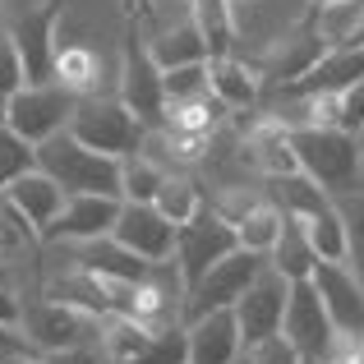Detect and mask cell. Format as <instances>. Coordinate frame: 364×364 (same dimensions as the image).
<instances>
[{"mask_svg":"<svg viewBox=\"0 0 364 364\" xmlns=\"http://www.w3.org/2000/svg\"><path fill=\"white\" fill-rule=\"evenodd\" d=\"M37 166H42L65 194H116V198H124L120 194L124 157L88 148V143L74 139L70 129H60L46 143H37Z\"/></svg>","mask_w":364,"mask_h":364,"instance_id":"cell-1","label":"cell"},{"mask_svg":"<svg viewBox=\"0 0 364 364\" xmlns=\"http://www.w3.org/2000/svg\"><path fill=\"white\" fill-rule=\"evenodd\" d=\"M291 143L300 152V171L309 180H318L332 198L364 185L360 134L337 129V124H300V129H291Z\"/></svg>","mask_w":364,"mask_h":364,"instance_id":"cell-2","label":"cell"},{"mask_svg":"<svg viewBox=\"0 0 364 364\" xmlns=\"http://www.w3.org/2000/svg\"><path fill=\"white\" fill-rule=\"evenodd\" d=\"M143 124L148 120L134 107H124L120 97H79L70 134L97 152H111V157H134V152H143V139H148Z\"/></svg>","mask_w":364,"mask_h":364,"instance_id":"cell-3","label":"cell"},{"mask_svg":"<svg viewBox=\"0 0 364 364\" xmlns=\"http://www.w3.org/2000/svg\"><path fill=\"white\" fill-rule=\"evenodd\" d=\"M231 249H240L235 222L213 203V208H203L194 222L180 226V235H176V254H171V258H176V267H180V277H185V286L194 291V286L203 282L208 272H213V263H222Z\"/></svg>","mask_w":364,"mask_h":364,"instance_id":"cell-4","label":"cell"},{"mask_svg":"<svg viewBox=\"0 0 364 364\" xmlns=\"http://www.w3.org/2000/svg\"><path fill=\"white\" fill-rule=\"evenodd\" d=\"M74 111H79V92L65 88L60 79H42V83H28L9 97V129L23 134L28 143H46L51 134L70 129Z\"/></svg>","mask_w":364,"mask_h":364,"instance_id":"cell-5","label":"cell"},{"mask_svg":"<svg viewBox=\"0 0 364 364\" xmlns=\"http://www.w3.org/2000/svg\"><path fill=\"white\" fill-rule=\"evenodd\" d=\"M102 314L83 309L74 300H42L33 309H23V332L37 350H70V346H97L102 337Z\"/></svg>","mask_w":364,"mask_h":364,"instance_id":"cell-6","label":"cell"},{"mask_svg":"<svg viewBox=\"0 0 364 364\" xmlns=\"http://www.w3.org/2000/svg\"><path fill=\"white\" fill-rule=\"evenodd\" d=\"M267 267V254H258V249H231V254L222 258V263H213V272L203 277V282L189 291L185 300V318H194V314H213V309H235V300L249 291V286L258 282V272Z\"/></svg>","mask_w":364,"mask_h":364,"instance_id":"cell-7","label":"cell"},{"mask_svg":"<svg viewBox=\"0 0 364 364\" xmlns=\"http://www.w3.org/2000/svg\"><path fill=\"white\" fill-rule=\"evenodd\" d=\"M282 332L300 346V355L309 364H323L328 360V350L337 346V323H332L328 304H323V295L314 291V282H295L291 286V304H286V323Z\"/></svg>","mask_w":364,"mask_h":364,"instance_id":"cell-8","label":"cell"},{"mask_svg":"<svg viewBox=\"0 0 364 364\" xmlns=\"http://www.w3.org/2000/svg\"><path fill=\"white\" fill-rule=\"evenodd\" d=\"M309 282L323 295V304H328L341 337H364V282H360L355 267L346 258H318Z\"/></svg>","mask_w":364,"mask_h":364,"instance_id":"cell-9","label":"cell"},{"mask_svg":"<svg viewBox=\"0 0 364 364\" xmlns=\"http://www.w3.org/2000/svg\"><path fill=\"white\" fill-rule=\"evenodd\" d=\"M124 198L116 194H70L60 208V217L51 222V231L42 235L46 245H83V240H102L116 231Z\"/></svg>","mask_w":364,"mask_h":364,"instance_id":"cell-10","label":"cell"},{"mask_svg":"<svg viewBox=\"0 0 364 364\" xmlns=\"http://www.w3.org/2000/svg\"><path fill=\"white\" fill-rule=\"evenodd\" d=\"M291 286L282 272H277L272 263L258 272V282L249 286V291L235 300V318H240V332H245V346H254V341L272 337V332H282L286 323V304H291Z\"/></svg>","mask_w":364,"mask_h":364,"instance_id":"cell-11","label":"cell"},{"mask_svg":"<svg viewBox=\"0 0 364 364\" xmlns=\"http://www.w3.org/2000/svg\"><path fill=\"white\" fill-rule=\"evenodd\" d=\"M111 235H116L124 249H134L139 258H148V263H166V258L176 254L180 226L171 222L157 203H134V198H124L120 222H116V231H111Z\"/></svg>","mask_w":364,"mask_h":364,"instance_id":"cell-12","label":"cell"},{"mask_svg":"<svg viewBox=\"0 0 364 364\" xmlns=\"http://www.w3.org/2000/svg\"><path fill=\"white\" fill-rule=\"evenodd\" d=\"M189 364H240L245 360V332L235 309H213L185 318Z\"/></svg>","mask_w":364,"mask_h":364,"instance_id":"cell-13","label":"cell"},{"mask_svg":"<svg viewBox=\"0 0 364 364\" xmlns=\"http://www.w3.org/2000/svg\"><path fill=\"white\" fill-rule=\"evenodd\" d=\"M0 194H5L9 203H14V213L23 217V222L33 226L37 235H46V231H51V222L60 217L65 198H70V194H65V189L55 185L51 176H46L42 166H33V171H23L18 180H9V185L0 189Z\"/></svg>","mask_w":364,"mask_h":364,"instance_id":"cell-14","label":"cell"},{"mask_svg":"<svg viewBox=\"0 0 364 364\" xmlns=\"http://www.w3.org/2000/svg\"><path fill=\"white\" fill-rule=\"evenodd\" d=\"M120 102L134 107L143 120H157L166 116V79H161V65L152 60L148 46H129L124 55V70H120Z\"/></svg>","mask_w":364,"mask_h":364,"instance_id":"cell-15","label":"cell"},{"mask_svg":"<svg viewBox=\"0 0 364 364\" xmlns=\"http://www.w3.org/2000/svg\"><path fill=\"white\" fill-rule=\"evenodd\" d=\"M74 249V267H88V272L107 277V282H143V277L152 272L148 258H139L134 249H124L116 235H102V240H83V245H70Z\"/></svg>","mask_w":364,"mask_h":364,"instance_id":"cell-16","label":"cell"},{"mask_svg":"<svg viewBox=\"0 0 364 364\" xmlns=\"http://www.w3.org/2000/svg\"><path fill=\"white\" fill-rule=\"evenodd\" d=\"M208 70H213V97L222 102V107H254L258 92H263L258 65L240 60V55H213Z\"/></svg>","mask_w":364,"mask_h":364,"instance_id":"cell-17","label":"cell"},{"mask_svg":"<svg viewBox=\"0 0 364 364\" xmlns=\"http://www.w3.org/2000/svg\"><path fill=\"white\" fill-rule=\"evenodd\" d=\"M267 263H272L286 282H309V277H314V267H318V249H314V240H309V231H304L300 217H286L277 245L267 249Z\"/></svg>","mask_w":364,"mask_h":364,"instance_id":"cell-18","label":"cell"},{"mask_svg":"<svg viewBox=\"0 0 364 364\" xmlns=\"http://www.w3.org/2000/svg\"><path fill=\"white\" fill-rule=\"evenodd\" d=\"M51 23H55V9H37V14H23L14 28H9L14 42L23 46V60H28L33 83H42L46 74L55 70V51H60V46L51 42Z\"/></svg>","mask_w":364,"mask_h":364,"instance_id":"cell-19","label":"cell"},{"mask_svg":"<svg viewBox=\"0 0 364 364\" xmlns=\"http://www.w3.org/2000/svg\"><path fill=\"white\" fill-rule=\"evenodd\" d=\"M152 60L161 65V70H176V65H194V60H213V51H208V37L203 28H198V18L189 14L185 23H171L157 33V42H148Z\"/></svg>","mask_w":364,"mask_h":364,"instance_id":"cell-20","label":"cell"},{"mask_svg":"<svg viewBox=\"0 0 364 364\" xmlns=\"http://www.w3.org/2000/svg\"><path fill=\"white\" fill-rule=\"evenodd\" d=\"M267 198H272L286 217H314L318 208L332 203V194L318 185V180H309L304 171H291V176H267Z\"/></svg>","mask_w":364,"mask_h":364,"instance_id":"cell-21","label":"cell"},{"mask_svg":"<svg viewBox=\"0 0 364 364\" xmlns=\"http://www.w3.org/2000/svg\"><path fill=\"white\" fill-rule=\"evenodd\" d=\"M282 226H286V213L272 203V198H254V203L245 208L240 217H235V235H240V245L245 249H258V254H267V249L277 245V235H282Z\"/></svg>","mask_w":364,"mask_h":364,"instance_id":"cell-22","label":"cell"},{"mask_svg":"<svg viewBox=\"0 0 364 364\" xmlns=\"http://www.w3.org/2000/svg\"><path fill=\"white\" fill-rule=\"evenodd\" d=\"M152 203L161 208V213L171 217V222L176 226H185V222H194L198 213H203V194H198V185L189 176H176V171H171L166 180H161V189H157V198H152Z\"/></svg>","mask_w":364,"mask_h":364,"instance_id":"cell-23","label":"cell"},{"mask_svg":"<svg viewBox=\"0 0 364 364\" xmlns=\"http://www.w3.org/2000/svg\"><path fill=\"white\" fill-rule=\"evenodd\" d=\"M304 231H309L314 249H318V258H346V222H341V208L337 198H332L328 208H318L314 217H300Z\"/></svg>","mask_w":364,"mask_h":364,"instance_id":"cell-24","label":"cell"},{"mask_svg":"<svg viewBox=\"0 0 364 364\" xmlns=\"http://www.w3.org/2000/svg\"><path fill=\"white\" fill-rule=\"evenodd\" d=\"M166 176H171V171H161L157 161L148 157V152H134V157H124V180H120V194H124V198H134V203H152Z\"/></svg>","mask_w":364,"mask_h":364,"instance_id":"cell-25","label":"cell"},{"mask_svg":"<svg viewBox=\"0 0 364 364\" xmlns=\"http://www.w3.org/2000/svg\"><path fill=\"white\" fill-rule=\"evenodd\" d=\"M161 79H166V102H198V97H213V70H208V60L161 70Z\"/></svg>","mask_w":364,"mask_h":364,"instance_id":"cell-26","label":"cell"},{"mask_svg":"<svg viewBox=\"0 0 364 364\" xmlns=\"http://www.w3.org/2000/svg\"><path fill=\"white\" fill-rule=\"evenodd\" d=\"M337 208H341V222H346V263L364 282V185L350 189V194H337Z\"/></svg>","mask_w":364,"mask_h":364,"instance_id":"cell-27","label":"cell"},{"mask_svg":"<svg viewBox=\"0 0 364 364\" xmlns=\"http://www.w3.org/2000/svg\"><path fill=\"white\" fill-rule=\"evenodd\" d=\"M37 166V143H28L23 134H14L5 124L0 129V189L9 185V180H18L23 171H33Z\"/></svg>","mask_w":364,"mask_h":364,"instance_id":"cell-28","label":"cell"},{"mask_svg":"<svg viewBox=\"0 0 364 364\" xmlns=\"http://www.w3.org/2000/svg\"><path fill=\"white\" fill-rule=\"evenodd\" d=\"M323 97H328V124L350 129V134L364 129V79L346 83L341 92H323Z\"/></svg>","mask_w":364,"mask_h":364,"instance_id":"cell-29","label":"cell"},{"mask_svg":"<svg viewBox=\"0 0 364 364\" xmlns=\"http://www.w3.org/2000/svg\"><path fill=\"white\" fill-rule=\"evenodd\" d=\"M33 74H28V60H23V46L14 42L9 28H0V97H14L18 88H28Z\"/></svg>","mask_w":364,"mask_h":364,"instance_id":"cell-30","label":"cell"},{"mask_svg":"<svg viewBox=\"0 0 364 364\" xmlns=\"http://www.w3.org/2000/svg\"><path fill=\"white\" fill-rule=\"evenodd\" d=\"M245 360H249V364H309V360L300 355V346H295L286 332H272V337L245 346Z\"/></svg>","mask_w":364,"mask_h":364,"instance_id":"cell-31","label":"cell"},{"mask_svg":"<svg viewBox=\"0 0 364 364\" xmlns=\"http://www.w3.org/2000/svg\"><path fill=\"white\" fill-rule=\"evenodd\" d=\"M92 70H97V60H92L83 46H70V51H55V74H60V83L65 88H88V79H92Z\"/></svg>","mask_w":364,"mask_h":364,"instance_id":"cell-32","label":"cell"},{"mask_svg":"<svg viewBox=\"0 0 364 364\" xmlns=\"http://www.w3.org/2000/svg\"><path fill=\"white\" fill-rule=\"evenodd\" d=\"M37 364H102L97 346H70V350H37Z\"/></svg>","mask_w":364,"mask_h":364,"instance_id":"cell-33","label":"cell"},{"mask_svg":"<svg viewBox=\"0 0 364 364\" xmlns=\"http://www.w3.org/2000/svg\"><path fill=\"white\" fill-rule=\"evenodd\" d=\"M323 364H364V337H337Z\"/></svg>","mask_w":364,"mask_h":364,"instance_id":"cell-34","label":"cell"},{"mask_svg":"<svg viewBox=\"0 0 364 364\" xmlns=\"http://www.w3.org/2000/svg\"><path fill=\"white\" fill-rule=\"evenodd\" d=\"M23 350H37L28 341V332L18 323H0V355H23Z\"/></svg>","mask_w":364,"mask_h":364,"instance_id":"cell-35","label":"cell"},{"mask_svg":"<svg viewBox=\"0 0 364 364\" xmlns=\"http://www.w3.org/2000/svg\"><path fill=\"white\" fill-rule=\"evenodd\" d=\"M0 323H18L23 328V300L14 295V286L0 277Z\"/></svg>","mask_w":364,"mask_h":364,"instance_id":"cell-36","label":"cell"},{"mask_svg":"<svg viewBox=\"0 0 364 364\" xmlns=\"http://www.w3.org/2000/svg\"><path fill=\"white\" fill-rule=\"evenodd\" d=\"M337 5H355V0H309V9H318V14L323 9H337Z\"/></svg>","mask_w":364,"mask_h":364,"instance_id":"cell-37","label":"cell"},{"mask_svg":"<svg viewBox=\"0 0 364 364\" xmlns=\"http://www.w3.org/2000/svg\"><path fill=\"white\" fill-rule=\"evenodd\" d=\"M9 124V97H0V129Z\"/></svg>","mask_w":364,"mask_h":364,"instance_id":"cell-38","label":"cell"},{"mask_svg":"<svg viewBox=\"0 0 364 364\" xmlns=\"http://www.w3.org/2000/svg\"><path fill=\"white\" fill-rule=\"evenodd\" d=\"M360 152H364V129H360Z\"/></svg>","mask_w":364,"mask_h":364,"instance_id":"cell-39","label":"cell"},{"mask_svg":"<svg viewBox=\"0 0 364 364\" xmlns=\"http://www.w3.org/2000/svg\"><path fill=\"white\" fill-rule=\"evenodd\" d=\"M240 364H249V360H240Z\"/></svg>","mask_w":364,"mask_h":364,"instance_id":"cell-40","label":"cell"},{"mask_svg":"<svg viewBox=\"0 0 364 364\" xmlns=\"http://www.w3.org/2000/svg\"><path fill=\"white\" fill-rule=\"evenodd\" d=\"M0 360H5V355H0Z\"/></svg>","mask_w":364,"mask_h":364,"instance_id":"cell-41","label":"cell"}]
</instances>
